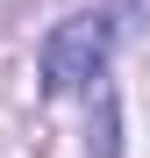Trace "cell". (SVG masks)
Returning a JSON list of instances; mask_svg holds the SVG:
<instances>
[{
    "mask_svg": "<svg viewBox=\"0 0 150 158\" xmlns=\"http://www.w3.org/2000/svg\"><path fill=\"white\" fill-rule=\"evenodd\" d=\"M107 43H114V22L107 15H71L43 36V94H79L107 72Z\"/></svg>",
    "mask_w": 150,
    "mask_h": 158,
    "instance_id": "1",
    "label": "cell"
}]
</instances>
